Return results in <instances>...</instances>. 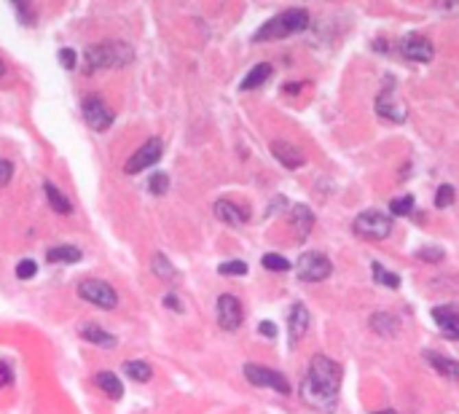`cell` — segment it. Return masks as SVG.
Wrapping results in <instances>:
<instances>
[{
  "mask_svg": "<svg viewBox=\"0 0 459 414\" xmlns=\"http://www.w3.org/2000/svg\"><path fill=\"white\" fill-rule=\"evenodd\" d=\"M341 377L344 371L336 360H331L328 355H314L301 380V401L322 414L336 412Z\"/></svg>",
  "mask_w": 459,
  "mask_h": 414,
  "instance_id": "cell-1",
  "label": "cell"
},
{
  "mask_svg": "<svg viewBox=\"0 0 459 414\" xmlns=\"http://www.w3.org/2000/svg\"><path fill=\"white\" fill-rule=\"evenodd\" d=\"M306 27H309V11L306 8H287L279 16L269 19L252 38H255V43H261V41H276V38L296 35V32L306 30Z\"/></svg>",
  "mask_w": 459,
  "mask_h": 414,
  "instance_id": "cell-2",
  "label": "cell"
},
{
  "mask_svg": "<svg viewBox=\"0 0 459 414\" xmlns=\"http://www.w3.org/2000/svg\"><path fill=\"white\" fill-rule=\"evenodd\" d=\"M132 60H134V51L123 41H105V43H97L92 49H86L89 73L102 70V67H126Z\"/></svg>",
  "mask_w": 459,
  "mask_h": 414,
  "instance_id": "cell-3",
  "label": "cell"
},
{
  "mask_svg": "<svg viewBox=\"0 0 459 414\" xmlns=\"http://www.w3.org/2000/svg\"><path fill=\"white\" fill-rule=\"evenodd\" d=\"M373 108H376V113H379L381 119H387V122H392V124H403V122L408 119V108H405V102H403L398 97V92H395V78H392V76L384 78V87H381V92L376 95Z\"/></svg>",
  "mask_w": 459,
  "mask_h": 414,
  "instance_id": "cell-4",
  "label": "cell"
},
{
  "mask_svg": "<svg viewBox=\"0 0 459 414\" xmlns=\"http://www.w3.org/2000/svg\"><path fill=\"white\" fill-rule=\"evenodd\" d=\"M352 229H355V234H360L366 240H384L392 231V218L379 213V210H366L355 218Z\"/></svg>",
  "mask_w": 459,
  "mask_h": 414,
  "instance_id": "cell-5",
  "label": "cell"
},
{
  "mask_svg": "<svg viewBox=\"0 0 459 414\" xmlns=\"http://www.w3.org/2000/svg\"><path fill=\"white\" fill-rule=\"evenodd\" d=\"M331 272H333V264L325 253H304L296 264V275L304 283H320L331 277Z\"/></svg>",
  "mask_w": 459,
  "mask_h": 414,
  "instance_id": "cell-6",
  "label": "cell"
},
{
  "mask_svg": "<svg viewBox=\"0 0 459 414\" xmlns=\"http://www.w3.org/2000/svg\"><path fill=\"white\" fill-rule=\"evenodd\" d=\"M78 296L86 299V301H92L94 307H99V310H116L119 307L116 288L108 286L105 280H84L78 286Z\"/></svg>",
  "mask_w": 459,
  "mask_h": 414,
  "instance_id": "cell-7",
  "label": "cell"
},
{
  "mask_svg": "<svg viewBox=\"0 0 459 414\" xmlns=\"http://www.w3.org/2000/svg\"><path fill=\"white\" fill-rule=\"evenodd\" d=\"M245 377H247V382L255 384V387H272V390L282 393V395H287V393H290V382H287L279 371H272V369H266V366L247 363Z\"/></svg>",
  "mask_w": 459,
  "mask_h": 414,
  "instance_id": "cell-8",
  "label": "cell"
},
{
  "mask_svg": "<svg viewBox=\"0 0 459 414\" xmlns=\"http://www.w3.org/2000/svg\"><path fill=\"white\" fill-rule=\"evenodd\" d=\"M84 119H86V124L94 132H105V129L113 124V111L108 108V102L102 97L92 95L84 100Z\"/></svg>",
  "mask_w": 459,
  "mask_h": 414,
  "instance_id": "cell-9",
  "label": "cell"
},
{
  "mask_svg": "<svg viewBox=\"0 0 459 414\" xmlns=\"http://www.w3.org/2000/svg\"><path fill=\"white\" fill-rule=\"evenodd\" d=\"M161 151H164V146H161V140L158 137H151L148 143H143L134 154H132V159L126 161V172L129 175H137V172H143V170H148L151 164H156V161L161 159Z\"/></svg>",
  "mask_w": 459,
  "mask_h": 414,
  "instance_id": "cell-10",
  "label": "cell"
},
{
  "mask_svg": "<svg viewBox=\"0 0 459 414\" xmlns=\"http://www.w3.org/2000/svg\"><path fill=\"white\" fill-rule=\"evenodd\" d=\"M217 323H220V328H226V331H237V328L242 325V304H239L237 296L223 293V296L217 299Z\"/></svg>",
  "mask_w": 459,
  "mask_h": 414,
  "instance_id": "cell-11",
  "label": "cell"
},
{
  "mask_svg": "<svg viewBox=\"0 0 459 414\" xmlns=\"http://www.w3.org/2000/svg\"><path fill=\"white\" fill-rule=\"evenodd\" d=\"M400 51L411 62H429L435 57V49H432L429 38H425V35H408V38H403Z\"/></svg>",
  "mask_w": 459,
  "mask_h": 414,
  "instance_id": "cell-12",
  "label": "cell"
},
{
  "mask_svg": "<svg viewBox=\"0 0 459 414\" xmlns=\"http://www.w3.org/2000/svg\"><path fill=\"white\" fill-rule=\"evenodd\" d=\"M432 320L438 325V331L449 339H459V310L443 304V307H435L432 310Z\"/></svg>",
  "mask_w": 459,
  "mask_h": 414,
  "instance_id": "cell-13",
  "label": "cell"
},
{
  "mask_svg": "<svg viewBox=\"0 0 459 414\" xmlns=\"http://www.w3.org/2000/svg\"><path fill=\"white\" fill-rule=\"evenodd\" d=\"M309 323H311L309 310H306L301 301H298V304H293L290 318H287V336H290V345H296V342H301V339H304L306 331H309Z\"/></svg>",
  "mask_w": 459,
  "mask_h": 414,
  "instance_id": "cell-14",
  "label": "cell"
},
{
  "mask_svg": "<svg viewBox=\"0 0 459 414\" xmlns=\"http://www.w3.org/2000/svg\"><path fill=\"white\" fill-rule=\"evenodd\" d=\"M272 154H274V159L279 161L282 167H287V170H296V167H301L306 161V157L296 146L282 143V140H274V143H272Z\"/></svg>",
  "mask_w": 459,
  "mask_h": 414,
  "instance_id": "cell-15",
  "label": "cell"
},
{
  "mask_svg": "<svg viewBox=\"0 0 459 414\" xmlns=\"http://www.w3.org/2000/svg\"><path fill=\"white\" fill-rule=\"evenodd\" d=\"M213 210H215V216L223 223H228V226H239V223L247 221L245 210H239V207H237L234 202H228V199H217Z\"/></svg>",
  "mask_w": 459,
  "mask_h": 414,
  "instance_id": "cell-16",
  "label": "cell"
},
{
  "mask_svg": "<svg viewBox=\"0 0 459 414\" xmlns=\"http://www.w3.org/2000/svg\"><path fill=\"white\" fill-rule=\"evenodd\" d=\"M81 336H84L89 345H97V347H116V345H119V339H116L113 334L102 331V328L94 325V323H86V325L81 328Z\"/></svg>",
  "mask_w": 459,
  "mask_h": 414,
  "instance_id": "cell-17",
  "label": "cell"
},
{
  "mask_svg": "<svg viewBox=\"0 0 459 414\" xmlns=\"http://www.w3.org/2000/svg\"><path fill=\"white\" fill-rule=\"evenodd\" d=\"M94 384H97L108 398H116V401H119L123 395V384L113 371H99V374L94 377Z\"/></svg>",
  "mask_w": 459,
  "mask_h": 414,
  "instance_id": "cell-18",
  "label": "cell"
},
{
  "mask_svg": "<svg viewBox=\"0 0 459 414\" xmlns=\"http://www.w3.org/2000/svg\"><path fill=\"white\" fill-rule=\"evenodd\" d=\"M43 192H46V199H49V205H51V210L54 213H60V216H70L73 213V205H70V199L64 196V194L51 183V181H46L43 183Z\"/></svg>",
  "mask_w": 459,
  "mask_h": 414,
  "instance_id": "cell-19",
  "label": "cell"
},
{
  "mask_svg": "<svg viewBox=\"0 0 459 414\" xmlns=\"http://www.w3.org/2000/svg\"><path fill=\"white\" fill-rule=\"evenodd\" d=\"M290 223L296 226V231H298V237L304 240L306 234L311 231V226H314V213L306 207V205H296L293 210H290Z\"/></svg>",
  "mask_w": 459,
  "mask_h": 414,
  "instance_id": "cell-20",
  "label": "cell"
},
{
  "mask_svg": "<svg viewBox=\"0 0 459 414\" xmlns=\"http://www.w3.org/2000/svg\"><path fill=\"white\" fill-rule=\"evenodd\" d=\"M272 73H274V70H272V65H269V62L255 65V67L247 73L245 78H242V89H245V92H250V89H258L261 84H266V81L272 78Z\"/></svg>",
  "mask_w": 459,
  "mask_h": 414,
  "instance_id": "cell-21",
  "label": "cell"
},
{
  "mask_svg": "<svg viewBox=\"0 0 459 414\" xmlns=\"http://www.w3.org/2000/svg\"><path fill=\"white\" fill-rule=\"evenodd\" d=\"M425 358L432 363V369H435L438 374L451 377V380L459 377V363L457 360H451V358H446V355H438V352H425Z\"/></svg>",
  "mask_w": 459,
  "mask_h": 414,
  "instance_id": "cell-22",
  "label": "cell"
},
{
  "mask_svg": "<svg viewBox=\"0 0 459 414\" xmlns=\"http://www.w3.org/2000/svg\"><path fill=\"white\" fill-rule=\"evenodd\" d=\"M370 328L381 336H395L398 334V318L390 315V312H376V315H370Z\"/></svg>",
  "mask_w": 459,
  "mask_h": 414,
  "instance_id": "cell-23",
  "label": "cell"
},
{
  "mask_svg": "<svg viewBox=\"0 0 459 414\" xmlns=\"http://www.w3.org/2000/svg\"><path fill=\"white\" fill-rule=\"evenodd\" d=\"M46 258L51 261V264H78L84 253L78 251V248H73V245H57V248H51Z\"/></svg>",
  "mask_w": 459,
  "mask_h": 414,
  "instance_id": "cell-24",
  "label": "cell"
},
{
  "mask_svg": "<svg viewBox=\"0 0 459 414\" xmlns=\"http://www.w3.org/2000/svg\"><path fill=\"white\" fill-rule=\"evenodd\" d=\"M123 374H126L129 380H134V382H148L153 371L145 360H126V363H123Z\"/></svg>",
  "mask_w": 459,
  "mask_h": 414,
  "instance_id": "cell-25",
  "label": "cell"
},
{
  "mask_svg": "<svg viewBox=\"0 0 459 414\" xmlns=\"http://www.w3.org/2000/svg\"><path fill=\"white\" fill-rule=\"evenodd\" d=\"M151 269H153V275H156V277H161V280H175V277H178V269L167 261V255H161V253L153 255Z\"/></svg>",
  "mask_w": 459,
  "mask_h": 414,
  "instance_id": "cell-26",
  "label": "cell"
},
{
  "mask_svg": "<svg viewBox=\"0 0 459 414\" xmlns=\"http://www.w3.org/2000/svg\"><path fill=\"white\" fill-rule=\"evenodd\" d=\"M370 275H373V280H376V283H381V286L395 288V290L400 288V277H398V275L387 272V269H384L379 261H373V264H370Z\"/></svg>",
  "mask_w": 459,
  "mask_h": 414,
  "instance_id": "cell-27",
  "label": "cell"
},
{
  "mask_svg": "<svg viewBox=\"0 0 459 414\" xmlns=\"http://www.w3.org/2000/svg\"><path fill=\"white\" fill-rule=\"evenodd\" d=\"M148 192L156 194V196H164L169 192V175L167 172H153L151 181H148Z\"/></svg>",
  "mask_w": 459,
  "mask_h": 414,
  "instance_id": "cell-28",
  "label": "cell"
},
{
  "mask_svg": "<svg viewBox=\"0 0 459 414\" xmlns=\"http://www.w3.org/2000/svg\"><path fill=\"white\" fill-rule=\"evenodd\" d=\"M261 264H263L269 272H287V269H290V261L279 253H266Z\"/></svg>",
  "mask_w": 459,
  "mask_h": 414,
  "instance_id": "cell-29",
  "label": "cell"
},
{
  "mask_svg": "<svg viewBox=\"0 0 459 414\" xmlns=\"http://www.w3.org/2000/svg\"><path fill=\"white\" fill-rule=\"evenodd\" d=\"M411 210H414V196H411V194H405V196L390 202V213H392V216H411Z\"/></svg>",
  "mask_w": 459,
  "mask_h": 414,
  "instance_id": "cell-30",
  "label": "cell"
},
{
  "mask_svg": "<svg viewBox=\"0 0 459 414\" xmlns=\"http://www.w3.org/2000/svg\"><path fill=\"white\" fill-rule=\"evenodd\" d=\"M454 199H457V192H454V186H449V183H443L438 192H435V207H451L454 205Z\"/></svg>",
  "mask_w": 459,
  "mask_h": 414,
  "instance_id": "cell-31",
  "label": "cell"
},
{
  "mask_svg": "<svg viewBox=\"0 0 459 414\" xmlns=\"http://www.w3.org/2000/svg\"><path fill=\"white\" fill-rule=\"evenodd\" d=\"M35 275H38V264H35V261L25 258V261L16 264V277H19V280H32Z\"/></svg>",
  "mask_w": 459,
  "mask_h": 414,
  "instance_id": "cell-32",
  "label": "cell"
},
{
  "mask_svg": "<svg viewBox=\"0 0 459 414\" xmlns=\"http://www.w3.org/2000/svg\"><path fill=\"white\" fill-rule=\"evenodd\" d=\"M220 275H247V264L245 261H226L217 266Z\"/></svg>",
  "mask_w": 459,
  "mask_h": 414,
  "instance_id": "cell-33",
  "label": "cell"
},
{
  "mask_svg": "<svg viewBox=\"0 0 459 414\" xmlns=\"http://www.w3.org/2000/svg\"><path fill=\"white\" fill-rule=\"evenodd\" d=\"M416 258L435 264V261H440V258H443V251H440V248H419V251H416Z\"/></svg>",
  "mask_w": 459,
  "mask_h": 414,
  "instance_id": "cell-34",
  "label": "cell"
},
{
  "mask_svg": "<svg viewBox=\"0 0 459 414\" xmlns=\"http://www.w3.org/2000/svg\"><path fill=\"white\" fill-rule=\"evenodd\" d=\"M14 178V164L8 159H0V186H8Z\"/></svg>",
  "mask_w": 459,
  "mask_h": 414,
  "instance_id": "cell-35",
  "label": "cell"
},
{
  "mask_svg": "<svg viewBox=\"0 0 459 414\" xmlns=\"http://www.w3.org/2000/svg\"><path fill=\"white\" fill-rule=\"evenodd\" d=\"M60 62L64 65V70H73V67H75V51H73V49H62Z\"/></svg>",
  "mask_w": 459,
  "mask_h": 414,
  "instance_id": "cell-36",
  "label": "cell"
},
{
  "mask_svg": "<svg viewBox=\"0 0 459 414\" xmlns=\"http://www.w3.org/2000/svg\"><path fill=\"white\" fill-rule=\"evenodd\" d=\"M14 11H16V14H19L22 19H25V25H32V22H35L32 11L27 8V5H25V3H14Z\"/></svg>",
  "mask_w": 459,
  "mask_h": 414,
  "instance_id": "cell-37",
  "label": "cell"
},
{
  "mask_svg": "<svg viewBox=\"0 0 459 414\" xmlns=\"http://www.w3.org/2000/svg\"><path fill=\"white\" fill-rule=\"evenodd\" d=\"M14 382V371H11V366L8 363H0V387H5V384Z\"/></svg>",
  "mask_w": 459,
  "mask_h": 414,
  "instance_id": "cell-38",
  "label": "cell"
},
{
  "mask_svg": "<svg viewBox=\"0 0 459 414\" xmlns=\"http://www.w3.org/2000/svg\"><path fill=\"white\" fill-rule=\"evenodd\" d=\"M258 331H261L263 336H269V339H272V336H276V325L272 323V320H263V323L258 325Z\"/></svg>",
  "mask_w": 459,
  "mask_h": 414,
  "instance_id": "cell-39",
  "label": "cell"
},
{
  "mask_svg": "<svg viewBox=\"0 0 459 414\" xmlns=\"http://www.w3.org/2000/svg\"><path fill=\"white\" fill-rule=\"evenodd\" d=\"M164 304H167L169 310H178V312H183V304H180L175 296H164Z\"/></svg>",
  "mask_w": 459,
  "mask_h": 414,
  "instance_id": "cell-40",
  "label": "cell"
},
{
  "mask_svg": "<svg viewBox=\"0 0 459 414\" xmlns=\"http://www.w3.org/2000/svg\"><path fill=\"white\" fill-rule=\"evenodd\" d=\"M301 87H304V84H287V87H285V92H293V95H296Z\"/></svg>",
  "mask_w": 459,
  "mask_h": 414,
  "instance_id": "cell-41",
  "label": "cell"
},
{
  "mask_svg": "<svg viewBox=\"0 0 459 414\" xmlns=\"http://www.w3.org/2000/svg\"><path fill=\"white\" fill-rule=\"evenodd\" d=\"M0 76H5V62L0 60Z\"/></svg>",
  "mask_w": 459,
  "mask_h": 414,
  "instance_id": "cell-42",
  "label": "cell"
}]
</instances>
